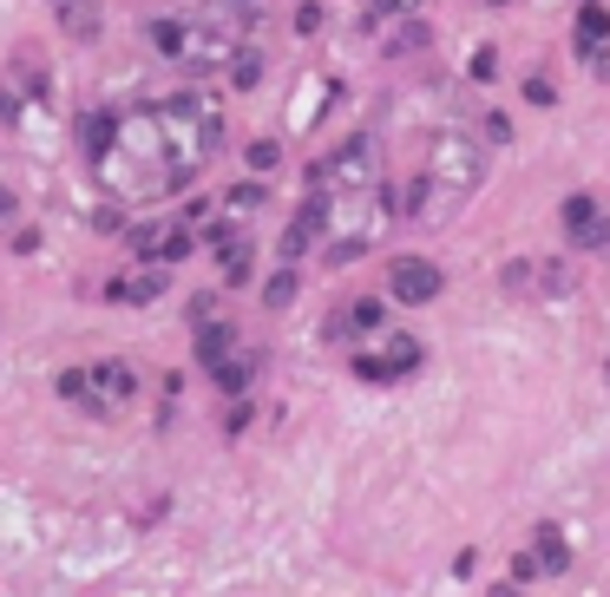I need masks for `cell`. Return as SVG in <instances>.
<instances>
[{"instance_id": "obj_1", "label": "cell", "mask_w": 610, "mask_h": 597, "mask_svg": "<svg viewBox=\"0 0 610 597\" xmlns=\"http://www.w3.org/2000/svg\"><path fill=\"white\" fill-rule=\"evenodd\" d=\"M151 118H158V138H164V164H171V191H184L217 151H223V99L217 92H158L151 99Z\"/></svg>"}, {"instance_id": "obj_2", "label": "cell", "mask_w": 610, "mask_h": 597, "mask_svg": "<svg viewBox=\"0 0 610 597\" xmlns=\"http://www.w3.org/2000/svg\"><path fill=\"white\" fill-rule=\"evenodd\" d=\"M138 368L131 361H118V355H105V361H79V368H59L53 375V394L66 401V407H79V414H92V421H112V414H125L131 401H138Z\"/></svg>"}, {"instance_id": "obj_3", "label": "cell", "mask_w": 610, "mask_h": 597, "mask_svg": "<svg viewBox=\"0 0 610 597\" xmlns=\"http://www.w3.org/2000/svg\"><path fill=\"white\" fill-rule=\"evenodd\" d=\"M375 184H381V145H375L368 131L342 138L329 158H315V164H309V191H322V197H342V191H375Z\"/></svg>"}, {"instance_id": "obj_4", "label": "cell", "mask_w": 610, "mask_h": 597, "mask_svg": "<svg viewBox=\"0 0 610 597\" xmlns=\"http://www.w3.org/2000/svg\"><path fill=\"white\" fill-rule=\"evenodd\" d=\"M197 250V230H184L177 217H151L125 230V263H151V269H177Z\"/></svg>"}, {"instance_id": "obj_5", "label": "cell", "mask_w": 610, "mask_h": 597, "mask_svg": "<svg viewBox=\"0 0 610 597\" xmlns=\"http://www.w3.org/2000/svg\"><path fill=\"white\" fill-rule=\"evenodd\" d=\"M421 361H427V348H421L414 335H388V329H381L375 342H361V348H355V361H348V368H355L361 381L388 388V381H407Z\"/></svg>"}, {"instance_id": "obj_6", "label": "cell", "mask_w": 610, "mask_h": 597, "mask_svg": "<svg viewBox=\"0 0 610 597\" xmlns=\"http://www.w3.org/2000/svg\"><path fill=\"white\" fill-rule=\"evenodd\" d=\"M499 283H506L513 296H526V302H559V296L578 289V269L559 263V256H519V263L499 269Z\"/></svg>"}, {"instance_id": "obj_7", "label": "cell", "mask_w": 610, "mask_h": 597, "mask_svg": "<svg viewBox=\"0 0 610 597\" xmlns=\"http://www.w3.org/2000/svg\"><path fill=\"white\" fill-rule=\"evenodd\" d=\"M440 289H447V269L440 263H427V256H394L388 263V302L427 309V302H440Z\"/></svg>"}, {"instance_id": "obj_8", "label": "cell", "mask_w": 610, "mask_h": 597, "mask_svg": "<svg viewBox=\"0 0 610 597\" xmlns=\"http://www.w3.org/2000/svg\"><path fill=\"white\" fill-rule=\"evenodd\" d=\"M381 329H388V302H381V296H348V302L322 322V342H335V348L355 342V348H361V342H375Z\"/></svg>"}, {"instance_id": "obj_9", "label": "cell", "mask_w": 610, "mask_h": 597, "mask_svg": "<svg viewBox=\"0 0 610 597\" xmlns=\"http://www.w3.org/2000/svg\"><path fill=\"white\" fill-rule=\"evenodd\" d=\"M559 223H565L572 250H605L610 256V217H605V204H598L591 191H572L565 210H559Z\"/></svg>"}, {"instance_id": "obj_10", "label": "cell", "mask_w": 610, "mask_h": 597, "mask_svg": "<svg viewBox=\"0 0 610 597\" xmlns=\"http://www.w3.org/2000/svg\"><path fill=\"white\" fill-rule=\"evenodd\" d=\"M164 289H171V269L131 263V269H118V276L105 283V302H112V309H145V302H158Z\"/></svg>"}, {"instance_id": "obj_11", "label": "cell", "mask_w": 610, "mask_h": 597, "mask_svg": "<svg viewBox=\"0 0 610 597\" xmlns=\"http://www.w3.org/2000/svg\"><path fill=\"white\" fill-rule=\"evenodd\" d=\"M256 375H263V355H256V348H250V355H237V348H230L223 361H210V381L223 388V401H243V394L256 388Z\"/></svg>"}, {"instance_id": "obj_12", "label": "cell", "mask_w": 610, "mask_h": 597, "mask_svg": "<svg viewBox=\"0 0 610 597\" xmlns=\"http://www.w3.org/2000/svg\"><path fill=\"white\" fill-rule=\"evenodd\" d=\"M112 145H118V112H112V105L79 112V151H85V164H99Z\"/></svg>"}, {"instance_id": "obj_13", "label": "cell", "mask_w": 610, "mask_h": 597, "mask_svg": "<svg viewBox=\"0 0 610 597\" xmlns=\"http://www.w3.org/2000/svg\"><path fill=\"white\" fill-rule=\"evenodd\" d=\"M191 348H197V361H204V368H210V361H223V355L237 348V322H230V315L191 322Z\"/></svg>"}, {"instance_id": "obj_14", "label": "cell", "mask_w": 610, "mask_h": 597, "mask_svg": "<svg viewBox=\"0 0 610 597\" xmlns=\"http://www.w3.org/2000/svg\"><path fill=\"white\" fill-rule=\"evenodd\" d=\"M572 39H578V53H585V59H605V46H610L605 0H585V7H578V33H572Z\"/></svg>"}, {"instance_id": "obj_15", "label": "cell", "mask_w": 610, "mask_h": 597, "mask_svg": "<svg viewBox=\"0 0 610 597\" xmlns=\"http://www.w3.org/2000/svg\"><path fill=\"white\" fill-rule=\"evenodd\" d=\"M53 13H59V33H66L72 46H92L99 26H105V20H99V0H66V7H53Z\"/></svg>"}, {"instance_id": "obj_16", "label": "cell", "mask_w": 610, "mask_h": 597, "mask_svg": "<svg viewBox=\"0 0 610 597\" xmlns=\"http://www.w3.org/2000/svg\"><path fill=\"white\" fill-rule=\"evenodd\" d=\"M145 39H151V53L158 59H184V39H191V13H164V20H145Z\"/></svg>"}, {"instance_id": "obj_17", "label": "cell", "mask_w": 610, "mask_h": 597, "mask_svg": "<svg viewBox=\"0 0 610 597\" xmlns=\"http://www.w3.org/2000/svg\"><path fill=\"white\" fill-rule=\"evenodd\" d=\"M223 79H230V92H256V79H263V46L243 39V46L223 59Z\"/></svg>"}, {"instance_id": "obj_18", "label": "cell", "mask_w": 610, "mask_h": 597, "mask_svg": "<svg viewBox=\"0 0 610 597\" xmlns=\"http://www.w3.org/2000/svg\"><path fill=\"white\" fill-rule=\"evenodd\" d=\"M13 79H20V92H26V99H39V105L53 99V72H46V59H39L33 46H20V53H13Z\"/></svg>"}, {"instance_id": "obj_19", "label": "cell", "mask_w": 610, "mask_h": 597, "mask_svg": "<svg viewBox=\"0 0 610 597\" xmlns=\"http://www.w3.org/2000/svg\"><path fill=\"white\" fill-rule=\"evenodd\" d=\"M532 565H539V572H572V546H565L559 526H539V539H532Z\"/></svg>"}, {"instance_id": "obj_20", "label": "cell", "mask_w": 610, "mask_h": 597, "mask_svg": "<svg viewBox=\"0 0 610 597\" xmlns=\"http://www.w3.org/2000/svg\"><path fill=\"white\" fill-rule=\"evenodd\" d=\"M263 204H269V184H263V177H243V184L223 191V217H250V210H263Z\"/></svg>"}, {"instance_id": "obj_21", "label": "cell", "mask_w": 610, "mask_h": 597, "mask_svg": "<svg viewBox=\"0 0 610 597\" xmlns=\"http://www.w3.org/2000/svg\"><path fill=\"white\" fill-rule=\"evenodd\" d=\"M296 289H302V276H296V263H283V269H269V276H263V309H289V302H296Z\"/></svg>"}, {"instance_id": "obj_22", "label": "cell", "mask_w": 610, "mask_h": 597, "mask_svg": "<svg viewBox=\"0 0 610 597\" xmlns=\"http://www.w3.org/2000/svg\"><path fill=\"white\" fill-rule=\"evenodd\" d=\"M427 39H434V33H427V20H414V13H407V20L394 26L388 53H394V59H407V53H427Z\"/></svg>"}, {"instance_id": "obj_23", "label": "cell", "mask_w": 610, "mask_h": 597, "mask_svg": "<svg viewBox=\"0 0 610 597\" xmlns=\"http://www.w3.org/2000/svg\"><path fill=\"white\" fill-rule=\"evenodd\" d=\"M217 263H223V283H230V289H243V283H250V276H256V256H250V237H243V243H237V250H223V256H217Z\"/></svg>"}, {"instance_id": "obj_24", "label": "cell", "mask_w": 610, "mask_h": 597, "mask_svg": "<svg viewBox=\"0 0 610 597\" xmlns=\"http://www.w3.org/2000/svg\"><path fill=\"white\" fill-rule=\"evenodd\" d=\"M243 158H250V171H256V177H269V171L283 164V145H276V138H250V145H243Z\"/></svg>"}, {"instance_id": "obj_25", "label": "cell", "mask_w": 610, "mask_h": 597, "mask_svg": "<svg viewBox=\"0 0 610 597\" xmlns=\"http://www.w3.org/2000/svg\"><path fill=\"white\" fill-rule=\"evenodd\" d=\"M250 414H256V401H250V394H243V401H230V414H223V434L237 440V434L250 427Z\"/></svg>"}, {"instance_id": "obj_26", "label": "cell", "mask_w": 610, "mask_h": 597, "mask_svg": "<svg viewBox=\"0 0 610 597\" xmlns=\"http://www.w3.org/2000/svg\"><path fill=\"white\" fill-rule=\"evenodd\" d=\"M210 315H223V296H217V289L191 296V322H210Z\"/></svg>"}, {"instance_id": "obj_27", "label": "cell", "mask_w": 610, "mask_h": 597, "mask_svg": "<svg viewBox=\"0 0 610 597\" xmlns=\"http://www.w3.org/2000/svg\"><path fill=\"white\" fill-rule=\"evenodd\" d=\"M296 33H322V7H315V0L296 7Z\"/></svg>"}, {"instance_id": "obj_28", "label": "cell", "mask_w": 610, "mask_h": 597, "mask_svg": "<svg viewBox=\"0 0 610 597\" xmlns=\"http://www.w3.org/2000/svg\"><path fill=\"white\" fill-rule=\"evenodd\" d=\"M493 72H499V53H493V46H480V53H473V79H480V85H486V79H493Z\"/></svg>"}, {"instance_id": "obj_29", "label": "cell", "mask_w": 610, "mask_h": 597, "mask_svg": "<svg viewBox=\"0 0 610 597\" xmlns=\"http://www.w3.org/2000/svg\"><path fill=\"white\" fill-rule=\"evenodd\" d=\"M0 125H7V131L20 125V92H13V85H0Z\"/></svg>"}, {"instance_id": "obj_30", "label": "cell", "mask_w": 610, "mask_h": 597, "mask_svg": "<svg viewBox=\"0 0 610 597\" xmlns=\"http://www.w3.org/2000/svg\"><path fill=\"white\" fill-rule=\"evenodd\" d=\"M33 250H39V230H33V223H20V230H13V256H33Z\"/></svg>"}, {"instance_id": "obj_31", "label": "cell", "mask_w": 610, "mask_h": 597, "mask_svg": "<svg viewBox=\"0 0 610 597\" xmlns=\"http://www.w3.org/2000/svg\"><path fill=\"white\" fill-rule=\"evenodd\" d=\"M0 223H7V230L20 223V191H7V184H0Z\"/></svg>"}, {"instance_id": "obj_32", "label": "cell", "mask_w": 610, "mask_h": 597, "mask_svg": "<svg viewBox=\"0 0 610 597\" xmlns=\"http://www.w3.org/2000/svg\"><path fill=\"white\" fill-rule=\"evenodd\" d=\"M526 99H532V105H552L559 92H552V79H526Z\"/></svg>"}, {"instance_id": "obj_33", "label": "cell", "mask_w": 610, "mask_h": 597, "mask_svg": "<svg viewBox=\"0 0 610 597\" xmlns=\"http://www.w3.org/2000/svg\"><path fill=\"white\" fill-rule=\"evenodd\" d=\"M532 578H539V565H532V552H519V559H513V585H532Z\"/></svg>"}, {"instance_id": "obj_34", "label": "cell", "mask_w": 610, "mask_h": 597, "mask_svg": "<svg viewBox=\"0 0 610 597\" xmlns=\"http://www.w3.org/2000/svg\"><path fill=\"white\" fill-rule=\"evenodd\" d=\"M486 138H493V145H506V138H513V125H506L499 112H486Z\"/></svg>"}, {"instance_id": "obj_35", "label": "cell", "mask_w": 610, "mask_h": 597, "mask_svg": "<svg viewBox=\"0 0 610 597\" xmlns=\"http://www.w3.org/2000/svg\"><path fill=\"white\" fill-rule=\"evenodd\" d=\"M493 7H513V0H493Z\"/></svg>"}, {"instance_id": "obj_36", "label": "cell", "mask_w": 610, "mask_h": 597, "mask_svg": "<svg viewBox=\"0 0 610 597\" xmlns=\"http://www.w3.org/2000/svg\"><path fill=\"white\" fill-rule=\"evenodd\" d=\"M53 7H66V0H53Z\"/></svg>"}]
</instances>
